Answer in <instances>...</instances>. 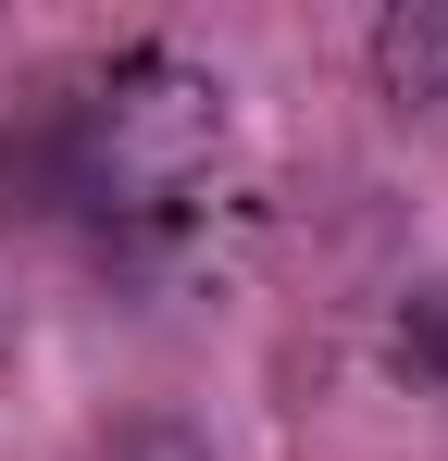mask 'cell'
<instances>
[{
  "label": "cell",
  "instance_id": "obj_1",
  "mask_svg": "<svg viewBox=\"0 0 448 461\" xmlns=\"http://www.w3.org/2000/svg\"><path fill=\"white\" fill-rule=\"evenodd\" d=\"M224 138V87L187 63V50H112L87 100H75L63 125H50V175H63V200H100V212H125V200H175Z\"/></svg>",
  "mask_w": 448,
  "mask_h": 461
},
{
  "label": "cell",
  "instance_id": "obj_2",
  "mask_svg": "<svg viewBox=\"0 0 448 461\" xmlns=\"http://www.w3.org/2000/svg\"><path fill=\"white\" fill-rule=\"evenodd\" d=\"M373 87L386 100H448V0L373 13Z\"/></svg>",
  "mask_w": 448,
  "mask_h": 461
},
{
  "label": "cell",
  "instance_id": "obj_3",
  "mask_svg": "<svg viewBox=\"0 0 448 461\" xmlns=\"http://www.w3.org/2000/svg\"><path fill=\"white\" fill-rule=\"evenodd\" d=\"M386 349H399V375H411V386H448V287H411L399 324H386Z\"/></svg>",
  "mask_w": 448,
  "mask_h": 461
},
{
  "label": "cell",
  "instance_id": "obj_4",
  "mask_svg": "<svg viewBox=\"0 0 448 461\" xmlns=\"http://www.w3.org/2000/svg\"><path fill=\"white\" fill-rule=\"evenodd\" d=\"M87 461H212V437H200V424H162V411H149V424H112V437H100Z\"/></svg>",
  "mask_w": 448,
  "mask_h": 461
}]
</instances>
